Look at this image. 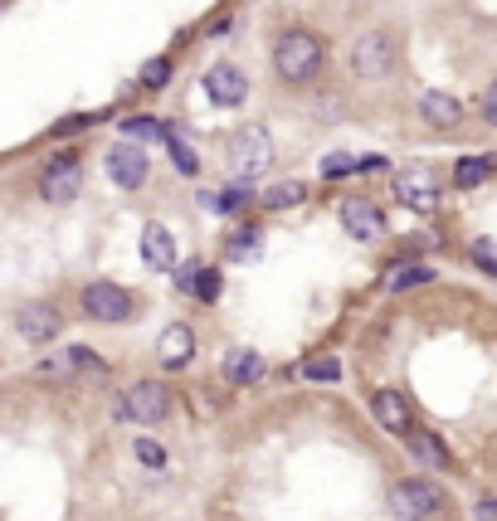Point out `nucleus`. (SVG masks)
I'll return each instance as SVG.
<instances>
[{
  "label": "nucleus",
  "mask_w": 497,
  "mask_h": 521,
  "mask_svg": "<svg viewBox=\"0 0 497 521\" xmlns=\"http://www.w3.org/2000/svg\"><path fill=\"white\" fill-rule=\"evenodd\" d=\"M108 176H113V186L137 190L147 181V151L137 147V142H117V147L108 151Z\"/></svg>",
  "instance_id": "f8f14e48"
},
{
  "label": "nucleus",
  "mask_w": 497,
  "mask_h": 521,
  "mask_svg": "<svg viewBox=\"0 0 497 521\" xmlns=\"http://www.w3.org/2000/svg\"><path fill=\"white\" fill-rule=\"evenodd\" d=\"M78 190H83V161H78L74 151L54 156L44 166V176H39V195L49 205H69V200H78Z\"/></svg>",
  "instance_id": "20e7f679"
},
{
  "label": "nucleus",
  "mask_w": 497,
  "mask_h": 521,
  "mask_svg": "<svg viewBox=\"0 0 497 521\" xmlns=\"http://www.w3.org/2000/svg\"><path fill=\"white\" fill-rule=\"evenodd\" d=\"M468 254H473L478 268H488V273L497 278V244H493V239H473V249H468Z\"/></svg>",
  "instance_id": "7c9ffc66"
},
{
  "label": "nucleus",
  "mask_w": 497,
  "mask_h": 521,
  "mask_svg": "<svg viewBox=\"0 0 497 521\" xmlns=\"http://www.w3.org/2000/svg\"><path fill=\"white\" fill-rule=\"evenodd\" d=\"M351 171H361V156H351V151H332V156L322 161V176H327V181H337V176H351Z\"/></svg>",
  "instance_id": "bb28decb"
},
{
  "label": "nucleus",
  "mask_w": 497,
  "mask_h": 521,
  "mask_svg": "<svg viewBox=\"0 0 497 521\" xmlns=\"http://www.w3.org/2000/svg\"><path fill=\"white\" fill-rule=\"evenodd\" d=\"M342 229L351 234V239H361V244H376V239L385 234L381 205H376L371 195H351V200H342Z\"/></svg>",
  "instance_id": "6e6552de"
},
{
  "label": "nucleus",
  "mask_w": 497,
  "mask_h": 521,
  "mask_svg": "<svg viewBox=\"0 0 497 521\" xmlns=\"http://www.w3.org/2000/svg\"><path fill=\"white\" fill-rule=\"evenodd\" d=\"M166 147H171V161H176L181 176H200V156H195V147L181 137V127H166Z\"/></svg>",
  "instance_id": "aec40b11"
},
{
  "label": "nucleus",
  "mask_w": 497,
  "mask_h": 521,
  "mask_svg": "<svg viewBox=\"0 0 497 521\" xmlns=\"http://www.w3.org/2000/svg\"><path fill=\"white\" fill-rule=\"evenodd\" d=\"M64 327V317H59V307H49V302H25L20 312H15V332L25 336L30 346H49L54 336Z\"/></svg>",
  "instance_id": "9d476101"
},
{
  "label": "nucleus",
  "mask_w": 497,
  "mask_h": 521,
  "mask_svg": "<svg viewBox=\"0 0 497 521\" xmlns=\"http://www.w3.org/2000/svg\"><path fill=\"white\" fill-rule=\"evenodd\" d=\"M395 69V35L390 30H366L351 49V74L356 78H385Z\"/></svg>",
  "instance_id": "7ed1b4c3"
},
{
  "label": "nucleus",
  "mask_w": 497,
  "mask_h": 521,
  "mask_svg": "<svg viewBox=\"0 0 497 521\" xmlns=\"http://www.w3.org/2000/svg\"><path fill=\"white\" fill-rule=\"evenodd\" d=\"M488 176H493V161H488V156H468V161H459V166H454V186H483V181H488Z\"/></svg>",
  "instance_id": "5701e85b"
},
{
  "label": "nucleus",
  "mask_w": 497,
  "mask_h": 521,
  "mask_svg": "<svg viewBox=\"0 0 497 521\" xmlns=\"http://www.w3.org/2000/svg\"><path fill=\"white\" fill-rule=\"evenodd\" d=\"M220 371H225L230 385H249V380H259V375H264V356H259V351H249V346H239V351L225 356V366H220Z\"/></svg>",
  "instance_id": "f3484780"
},
{
  "label": "nucleus",
  "mask_w": 497,
  "mask_h": 521,
  "mask_svg": "<svg viewBox=\"0 0 497 521\" xmlns=\"http://www.w3.org/2000/svg\"><path fill=\"white\" fill-rule=\"evenodd\" d=\"M420 117L429 127H439V132H449V127H459L463 122V103L454 93H444V88H429L420 98Z\"/></svg>",
  "instance_id": "2eb2a0df"
},
{
  "label": "nucleus",
  "mask_w": 497,
  "mask_h": 521,
  "mask_svg": "<svg viewBox=\"0 0 497 521\" xmlns=\"http://www.w3.org/2000/svg\"><path fill=\"white\" fill-rule=\"evenodd\" d=\"M478 512H483V517H497V502H493V497H488V502H483Z\"/></svg>",
  "instance_id": "e433bc0d"
},
{
  "label": "nucleus",
  "mask_w": 497,
  "mask_h": 521,
  "mask_svg": "<svg viewBox=\"0 0 497 521\" xmlns=\"http://www.w3.org/2000/svg\"><path fill=\"white\" fill-rule=\"evenodd\" d=\"M205 98H210L215 108H239V103L249 98L244 69H234V64H210V69H205Z\"/></svg>",
  "instance_id": "1a4fd4ad"
},
{
  "label": "nucleus",
  "mask_w": 497,
  "mask_h": 521,
  "mask_svg": "<svg viewBox=\"0 0 497 521\" xmlns=\"http://www.w3.org/2000/svg\"><path fill=\"white\" fill-rule=\"evenodd\" d=\"M478 112H483V122H493V127H497V78L488 83V93H483V103H478Z\"/></svg>",
  "instance_id": "f704fd0d"
},
{
  "label": "nucleus",
  "mask_w": 497,
  "mask_h": 521,
  "mask_svg": "<svg viewBox=\"0 0 497 521\" xmlns=\"http://www.w3.org/2000/svg\"><path fill=\"white\" fill-rule=\"evenodd\" d=\"M410 448H415V458L429 463V468H449V453L439 444V434H410Z\"/></svg>",
  "instance_id": "b1692460"
},
{
  "label": "nucleus",
  "mask_w": 497,
  "mask_h": 521,
  "mask_svg": "<svg viewBox=\"0 0 497 521\" xmlns=\"http://www.w3.org/2000/svg\"><path fill=\"white\" fill-rule=\"evenodd\" d=\"M424 283H434V268L429 263H400L395 273H385V288L390 293H410V288H424Z\"/></svg>",
  "instance_id": "6ab92c4d"
},
{
  "label": "nucleus",
  "mask_w": 497,
  "mask_h": 521,
  "mask_svg": "<svg viewBox=\"0 0 497 521\" xmlns=\"http://www.w3.org/2000/svg\"><path fill=\"white\" fill-rule=\"evenodd\" d=\"M361 171H385V156H381V151H371V156H361Z\"/></svg>",
  "instance_id": "c9c22d12"
},
{
  "label": "nucleus",
  "mask_w": 497,
  "mask_h": 521,
  "mask_svg": "<svg viewBox=\"0 0 497 521\" xmlns=\"http://www.w3.org/2000/svg\"><path fill=\"white\" fill-rule=\"evenodd\" d=\"M122 132H127V142H166V122L161 117H127Z\"/></svg>",
  "instance_id": "4be33fe9"
},
{
  "label": "nucleus",
  "mask_w": 497,
  "mask_h": 521,
  "mask_svg": "<svg viewBox=\"0 0 497 521\" xmlns=\"http://www.w3.org/2000/svg\"><path fill=\"white\" fill-rule=\"evenodd\" d=\"M268 166H273V137H268V127L244 122V127L230 137V176L239 181V186H249V181L264 176Z\"/></svg>",
  "instance_id": "f03ea898"
},
{
  "label": "nucleus",
  "mask_w": 497,
  "mask_h": 521,
  "mask_svg": "<svg viewBox=\"0 0 497 521\" xmlns=\"http://www.w3.org/2000/svg\"><path fill=\"white\" fill-rule=\"evenodd\" d=\"M195 298L200 302L220 298V268H200V278H195Z\"/></svg>",
  "instance_id": "c85d7f7f"
},
{
  "label": "nucleus",
  "mask_w": 497,
  "mask_h": 521,
  "mask_svg": "<svg viewBox=\"0 0 497 521\" xmlns=\"http://www.w3.org/2000/svg\"><path fill=\"white\" fill-rule=\"evenodd\" d=\"M142 259L152 268H161V273H176V239H171L166 224H147L142 229Z\"/></svg>",
  "instance_id": "dca6fc26"
},
{
  "label": "nucleus",
  "mask_w": 497,
  "mask_h": 521,
  "mask_svg": "<svg viewBox=\"0 0 497 521\" xmlns=\"http://www.w3.org/2000/svg\"><path fill=\"white\" fill-rule=\"evenodd\" d=\"M132 307H137L132 293L117 288V283H88V288H83V312H88L93 322H127Z\"/></svg>",
  "instance_id": "0eeeda50"
},
{
  "label": "nucleus",
  "mask_w": 497,
  "mask_h": 521,
  "mask_svg": "<svg viewBox=\"0 0 497 521\" xmlns=\"http://www.w3.org/2000/svg\"><path fill=\"white\" fill-rule=\"evenodd\" d=\"M103 361L88 351V346H69L64 356H54V361H44L39 366V375H69V371H98Z\"/></svg>",
  "instance_id": "a211bd4d"
},
{
  "label": "nucleus",
  "mask_w": 497,
  "mask_h": 521,
  "mask_svg": "<svg viewBox=\"0 0 497 521\" xmlns=\"http://www.w3.org/2000/svg\"><path fill=\"white\" fill-rule=\"evenodd\" d=\"M83 127H93V117H64V122H54V137H69V132H83Z\"/></svg>",
  "instance_id": "72a5a7b5"
},
{
  "label": "nucleus",
  "mask_w": 497,
  "mask_h": 521,
  "mask_svg": "<svg viewBox=\"0 0 497 521\" xmlns=\"http://www.w3.org/2000/svg\"><path fill=\"white\" fill-rule=\"evenodd\" d=\"M166 83H171V59H152L142 69V88H166Z\"/></svg>",
  "instance_id": "c756f323"
},
{
  "label": "nucleus",
  "mask_w": 497,
  "mask_h": 521,
  "mask_svg": "<svg viewBox=\"0 0 497 521\" xmlns=\"http://www.w3.org/2000/svg\"><path fill=\"white\" fill-rule=\"evenodd\" d=\"M322 59H327L322 35H312V30H288V35H278L273 69H278L283 83H312V78L322 74Z\"/></svg>",
  "instance_id": "f257e3e1"
},
{
  "label": "nucleus",
  "mask_w": 497,
  "mask_h": 521,
  "mask_svg": "<svg viewBox=\"0 0 497 521\" xmlns=\"http://www.w3.org/2000/svg\"><path fill=\"white\" fill-rule=\"evenodd\" d=\"M200 200H205L210 210H220V215H239V210H244V205H249L254 195H249L244 186H225L220 195H200Z\"/></svg>",
  "instance_id": "393cba45"
},
{
  "label": "nucleus",
  "mask_w": 497,
  "mask_h": 521,
  "mask_svg": "<svg viewBox=\"0 0 497 521\" xmlns=\"http://www.w3.org/2000/svg\"><path fill=\"white\" fill-rule=\"evenodd\" d=\"M303 380H337V375H342V361H332V356H322V361H307L303 371Z\"/></svg>",
  "instance_id": "cd10ccee"
},
{
  "label": "nucleus",
  "mask_w": 497,
  "mask_h": 521,
  "mask_svg": "<svg viewBox=\"0 0 497 521\" xmlns=\"http://www.w3.org/2000/svg\"><path fill=\"white\" fill-rule=\"evenodd\" d=\"M195 356V332L186 322H171L166 332L156 336V361L166 366V371H181V366H191Z\"/></svg>",
  "instance_id": "ddd939ff"
},
{
  "label": "nucleus",
  "mask_w": 497,
  "mask_h": 521,
  "mask_svg": "<svg viewBox=\"0 0 497 521\" xmlns=\"http://www.w3.org/2000/svg\"><path fill=\"white\" fill-rule=\"evenodd\" d=\"M439 507H444V492L434 483H424V478L390 487V512L400 521H424V517H434Z\"/></svg>",
  "instance_id": "39448f33"
},
{
  "label": "nucleus",
  "mask_w": 497,
  "mask_h": 521,
  "mask_svg": "<svg viewBox=\"0 0 497 521\" xmlns=\"http://www.w3.org/2000/svg\"><path fill=\"white\" fill-rule=\"evenodd\" d=\"M122 414L137 419V424H161L171 414V390L156 385V380H137L127 395H122Z\"/></svg>",
  "instance_id": "423d86ee"
},
{
  "label": "nucleus",
  "mask_w": 497,
  "mask_h": 521,
  "mask_svg": "<svg viewBox=\"0 0 497 521\" xmlns=\"http://www.w3.org/2000/svg\"><path fill=\"white\" fill-rule=\"evenodd\" d=\"M307 190L298 186V181H283V186H268L264 195H259V205L264 210H293V205H303Z\"/></svg>",
  "instance_id": "412c9836"
},
{
  "label": "nucleus",
  "mask_w": 497,
  "mask_h": 521,
  "mask_svg": "<svg viewBox=\"0 0 497 521\" xmlns=\"http://www.w3.org/2000/svg\"><path fill=\"white\" fill-rule=\"evenodd\" d=\"M395 195H400L410 210H434V205H439V195H444V186H439V176H434L429 166H410V171H400Z\"/></svg>",
  "instance_id": "9b49d317"
},
{
  "label": "nucleus",
  "mask_w": 497,
  "mask_h": 521,
  "mask_svg": "<svg viewBox=\"0 0 497 521\" xmlns=\"http://www.w3.org/2000/svg\"><path fill=\"white\" fill-rule=\"evenodd\" d=\"M371 414L381 419L390 434H415V419H410V405H405L400 390H376L371 395Z\"/></svg>",
  "instance_id": "4468645a"
},
{
  "label": "nucleus",
  "mask_w": 497,
  "mask_h": 521,
  "mask_svg": "<svg viewBox=\"0 0 497 521\" xmlns=\"http://www.w3.org/2000/svg\"><path fill=\"white\" fill-rule=\"evenodd\" d=\"M195 278H200L195 263H176V288H181V293H195Z\"/></svg>",
  "instance_id": "473e14b6"
},
{
  "label": "nucleus",
  "mask_w": 497,
  "mask_h": 521,
  "mask_svg": "<svg viewBox=\"0 0 497 521\" xmlns=\"http://www.w3.org/2000/svg\"><path fill=\"white\" fill-rule=\"evenodd\" d=\"M137 458H142L147 468H166V448L152 444V439H137Z\"/></svg>",
  "instance_id": "2f4dec72"
},
{
  "label": "nucleus",
  "mask_w": 497,
  "mask_h": 521,
  "mask_svg": "<svg viewBox=\"0 0 497 521\" xmlns=\"http://www.w3.org/2000/svg\"><path fill=\"white\" fill-rule=\"evenodd\" d=\"M225 249H230L234 263L254 259V254H259V229H249V224H244V229H234L230 239H225Z\"/></svg>",
  "instance_id": "a878e982"
}]
</instances>
